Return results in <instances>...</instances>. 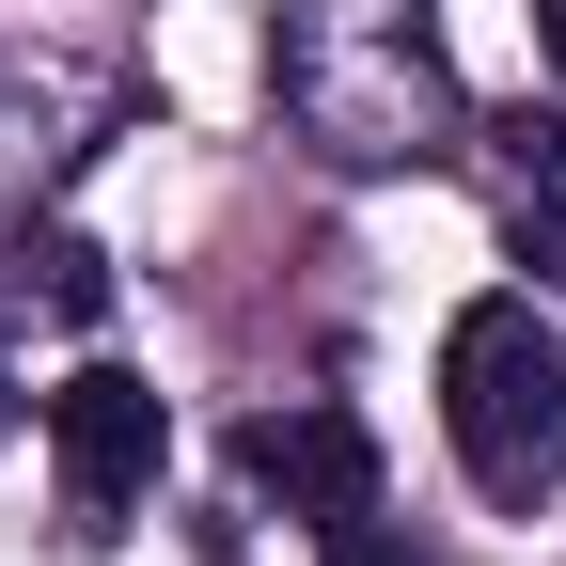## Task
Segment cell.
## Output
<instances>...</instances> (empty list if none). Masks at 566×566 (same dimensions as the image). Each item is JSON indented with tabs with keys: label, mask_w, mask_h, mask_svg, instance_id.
<instances>
[{
	"label": "cell",
	"mask_w": 566,
	"mask_h": 566,
	"mask_svg": "<svg viewBox=\"0 0 566 566\" xmlns=\"http://www.w3.org/2000/svg\"><path fill=\"white\" fill-rule=\"evenodd\" d=\"M268 95L283 126L315 142L331 174H409V158H457V63L409 0H283L268 17Z\"/></svg>",
	"instance_id": "1"
},
{
	"label": "cell",
	"mask_w": 566,
	"mask_h": 566,
	"mask_svg": "<svg viewBox=\"0 0 566 566\" xmlns=\"http://www.w3.org/2000/svg\"><path fill=\"white\" fill-rule=\"evenodd\" d=\"M441 424H457V472L488 504H551L566 488V331L535 283H504V300H472L441 331Z\"/></svg>",
	"instance_id": "2"
},
{
	"label": "cell",
	"mask_w": 566,
	"mask_h": 566,
	"mask_svg": "<svg viewBox=\"0 0 566 566\" xmlns=\"http://www.w3.org/2000/svg\"><path fill=\"white\" fill-rule=\"evenodd\" d=\"M48 457H63V504H80V535H111L142 488H158V457H174V409H158V378L80 363V378L48 394Z\"/></svg>",
	"instance_id": "3"
},
{
	"label": "cell",
	"mask_w": 566,
	"mask_h": 566,
	"mask_svg": "<svg viewBox=\"0 0 566 566\" xmlns=\"http://www.w3.org/2000/svg\"><path fill=\"white\" fill-rule=\"evenodd\" d=\"M237 472H252V504H283V520H346V504H378V441L346 424L331 394H283V409H252L237 424Z\"/></svg>",
	"instance_id": "4"
},
{
	"label": "cell",
	"mask_w": 566,
	"mask_h": 566,
	"mask_svg": "<svg viewBox=\"0 0 566 566\" xmlns=\"http://www.w3.org/2000/svg\"><path fill=\"white\" fill-rule=\"evenodd\" d=\"M488 205H504L520 268L566 283V111H504V126H488Z\"/></svg>",
	"instance_id": "5"
},
{
	"label": "cell",
	"mask_w": 566,
	"mask_h": 566,
	"mask_svg": "<svg viewBox=\"0 0 566 566\" xmlns=\"http://www.w3.org/2000/svg\"><path fill=\"white\" fill-rule=\"evenodd\" d=\"M17 300H48V315H111V268H95L80 237H17Z\"/></svg>",
	"instance_id": "6"
},
{
	"label": "cell",
	"mask_w": 566,
	"mask_h": 566,
	"mask_svg": "<svg viewBox=\"0 0 566 566\" xmlns=\"http://www.w3.org/2000/svg\"><path fill=\"white\" fill-rule=\"evenodd\" d=\"M315 551H331V566H424V535H409V520H378V504H346Z\"/></svg>",
	"instance_id": "7"
},
{
	"label": "cell",
	"mask_w": 566,
	"mask_h": 566,
	"mask_svg": "<svg viewBox=\"0 0 566 566\" xmlns=\"http://www.w3.org/2000/svg\"><path fill=\"white\" fill-rule=\"evenodd\" d=\"M535 48H551V63H566V0H535Z\"/></svg>",
	"instance_id": "8"
},
{
	"label": "cell",
	"mask_w": 566,
	"mask_h": 566,
	"mask_svg": "<svg viewBox=\"0 0 566 566\" xmlns=\"http://www.w3.org/2000/svg\"><path fill=\"white\" fill-rule=\"evenodd\" d=\"M0 409H17V394H0Z\"/></svg>",
	"instance_id": "9"
}]
</instances>
